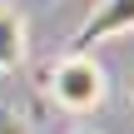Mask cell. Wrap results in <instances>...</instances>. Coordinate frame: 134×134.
I'll list each match as a JSON object with an SVG mask.
<instances>
[{"mask_svg": "<svg viewBox=\"0 0 134 134\" xmlns=\"http://www.w3.org/2000/svg\"><path fill=\"white\" fill-rule=\"evenodd\" d=\"M45 90H50V99H55L60 109H70V114H94V109L109 99V75H104V65H99L90 50H70L65 60L50 65Z\"/></svg>", "mask_w": 134, "mask_h": 134, "instance_id": "cell-1", "label": "cell"}, {"mask_svg": "<svg viewBox=\"0 0 134 134\" xmlns=\"http://www.w3.org/2000/svg\"><path fill=\"white\" fill-rule=\"evenodd\" d=\"M129 30H134V0H99L94 15L75 30L70 50H94L99 40H109V35H129Z\"/></svg>", "mask_w": 134, "mask_h": 134, "instance_id": "cell-2", "label": "cell"}, {"mask_svg": "<svg viewBox=\"0 0 134 134\" xmlns=\"http://www.w3.org/2000/svg\"><path fill=\"white\" fill-rule=\"evenodd\" d=\"M25 60H30V30H25L20 10L0 5V70L15 75V70H25Z\"/></svg>", "mask_w": 134, "mask_h": 134, "instance_id": "cell-3", "label": "cell"}, {"mask_svg": "<svg viewBox=\"0 0 134 134\" xmlns=\"http://www.w3.org/2000/svg\"><path fill=\"white\" fill-rule=\"evenodd\" d=\"M0 134H25V119L20 114H0Z\"/></svg>", "mask_w": 134, "mask_h": 134, "instance_id": "cell-4", "label": "cell"}, {"mask_svg": "<svg viewBox=\"0 0 134 134\" xmlns=\"http://www.w3.org/2000/svg\"><path fill=\"white\" fill-rule=\"evenodd\" d=\"M75 134H99V129H75Z\"/></svg>", "mask_w": 134, "mask_h": 134, "instance_id": "cell-5", "label": "cell"}, {"mask_svg": "<svg viewBox=\"0 0 134 134\" xmlns=\"http://www.w3.org/2000/svg\"><path fill=\"white\" fill-rule=\"evenodd\" d=\"M129 99H134V80H129Z\"/></svg>", "mask_w": 134, "mask_h": 134, "instance_id": "cell-6", "label": "cell"}]
</instances>
